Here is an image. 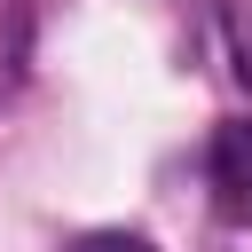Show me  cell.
Returning <instances> with one entry per match:
<instances>
[{
	"instance_id": "6da1fadb",
	"label": "cell",
	"mask_w": 252,
	"mask_h": 252,
	"mask_svg": "<svg viewBox=\"0 0 252 252\" xmlns=\"http://www.w3.org/2000/svg\"><path fill=\"white\" fill-rule=\"evenodd\" d=\"M213 189L228 213H252V118H228L213 134Z\"/></svg>"
},
{
	"instance_id": "7a4b0ae2",
	"label": "cell",
	"mask_w": 252,
	"mask_h": 252,
	"mask_svg": "<svg viewBox=\"0 0 252 252\" xmlns=\"http://www.w3.org/2000/svg\"><path fill=\"white\" fill-rule=\"evenodd\" d=\"M71 252H150L142 236H126V228H94V236H79Z\"/></svg>"
}]
</instances>
